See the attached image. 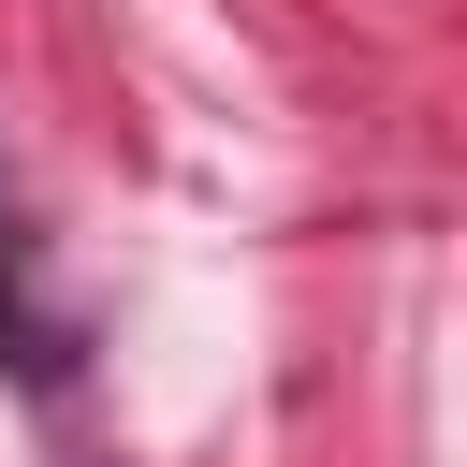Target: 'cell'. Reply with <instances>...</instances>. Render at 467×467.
<instances>
[{"label":"cell","mask_w":467,"mask_h":467,"mask_svg":"<svg viewBox=\"0 0 467 467\" xmlns=\"http://www.w3.org/2000/svg\"><path fill=\"white\" fill-rule=\"evenodd\" d=\"M0 336H15V248H0Z\"/></svg>","instance_id":"obj_1"}]
</instances>
